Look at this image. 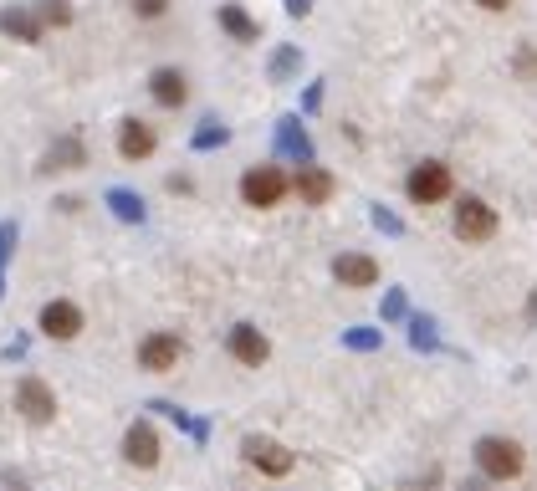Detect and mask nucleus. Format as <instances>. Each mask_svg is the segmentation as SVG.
Listing matches in <instances>:
<instances>
[{"label": "nucleus", "instance_id": "f257e3e1", "mask_svg": "<svg viewBox=\"0 0 537 491\" xmlns=\"http://www.w3.org/2000/svg\"><path fill=\"white\" fill-rule=\"evenodd\" d=\"M471 456H476V471H481V476H491V481H517V476H522V466H527L522 445H517L512 435H481Z\"/></svg>", "mask_w": 537, "mask_h": 491}, {"label": "nucleus", "instance_id": "f03ea898", "mask_svg": "<svg viewBox=\"0 0 537 491\" xmlns=\"http://www.w3.org/2000/svg\"><path fill=\"white\" fill-rule=\"evenodd\" d=\"M11 405H16V415H21L26 425H52V420H57V394H52V384L41 379V374H21V379H16Z\"/></svg>", "mask_w": 537, "mask_h": 491}, {"label": "nucleus", "instance_id": "7ed1b4c3", "mask_svg": "<svg viewBox=\"0 0 537 491\" xmlns=\"http://www.w3.org/2000/svg\"><path fill=\"white\" fill-rule=\"evenodd\" d=\"M287 190H292V180L277 169V164H256V169H246L241 174V200L246 205H256V210H272V205H282L287 200Z\"/></svg>", "mask_w": 537, "mask_h": 491}, {"label": "nucleus", "instance_id": "20e7f679", "mask_svg": "<svg viewBox=\"0 0 537 491\" xmlns=\"http://www.w3.org/2000/svg\"><path fill=\"white\" fill-rule=\"evenodd\" d=\"M405 190H410V200H415V205H440V200H451L456 180H451V169H445L440 159H425V164H415V169H410Z\"/></svg>", "mask_w": 537, "mask_h": 491}, {"label": "nucleus", "instance_id": "39448f33", "mask_svg": "<svg viewBox=\"0 0 537 491\" xmlns=\"http://www.w3.org/2000/svg\"><path fill=\"white\" fill-rule=\"evenodd\" d=\"M451 226H456V236H461L466 246H481V241L497 236V210H491L481 195H466V200L456 205V220H451Z\"/></svg>", "mask_w": 537, "mask_h": 491}, {"label": "nucleus", "instance_id": "423d86ee", "mask_svg": "<svg viewBox=\"0 0 537 491\" xmlns=\"http://www.w3.org/2000/svg\"><path fill=\"white\" fill-rule=\"evenodd\" d=\"M241 456H246V466H256L261 476H287V471L297 466V456L287 451L282 440H272V435H246Z\"/></svg>", "mask_w": 537, "mask_h": 491}, {"label": "nucleus", "instance_id": "0eeeda50", "mask_svg": "<svg viewBox=\"0 0 537 491\" xmlns=\"http://www.w3.org/2000/svg\"><path fill=\"white\" fill-rule=\"evenodd\" d=\"M36 328H41V338H52V343H72L82 333V307L67 302V297H52L47 307H41Z\"/></svg>", "mask_w": 537, "mask_h": 491}, {"label": "nucleus", "instance_id": "6e6552de", "mask_svg": "<svg viewBox=\"0 0 537 491\" xmlns=\"http://www.w3.org/2000/svg\"><path fill=\"white\" fill-rule=\"evenodd\" d=\"M179 359H185V343H179V333H149L139 343V369L144 374H169V369H179Z\"/></svg>", "mask_w": 537, "mask_h": 491}, {"label": "nucleus", "instance_id": "1a4fd4ad", "mask_svg": "<svg viewBox=\"0 0 537 491\" xmlns=\"http://www.w3.org/2000/svg\"><path fill=\"white\" fill-rule=\"evenodd\" d=\"M123 461L128 466H139V471H154L159 466V430L149 420H133L123 430Z\"/></svg>", "mask_w": 537, "mask_h": 491}, {"label": "nucleus", "instance_id": "9d476101", "mask_svg": "<svg viewBox=\"0 0 537 491\" xmlns=\"http://www.w3.org/2000/svg\"><path fill=\"white\" fill-rule=\"evenodd\" d=\"M154 149H159L154 123H144V118H123V123H118V154H123L128 164L154 159Z\"/></svg>", "mask_w": 537, "mask_h": 491}, {"label": "nucleus", "instance_id": "9b49d317", "mask_svg": "<svg viewBox=\"0 0 537 491\" xmlns=\"http://www.w3.org/2000/svg\"><path fill=\"white\" fill-rule=\"evenodd\" d=\"M333 282L348 287V292H364V287L379 282V261L364 256V251H343V256H333Z\"/></svg>", "mask_w": 537, "mask_h": 491}, {"label": "nucleus", "instance_id": "f8f14e48", "mask_svg": "<svg viewBox=\"0 0 537 491\" xmlns=\"http://www.w3.org/2000/svg\"><path fill=\"white\" fill-rule=\"evenodd\" d=\"M226 348H231V359L246 364V369H261L266 359H272V343H266V333L256 323H236L231 338H226Z\"/></svg>", "mask_w": 537, "mask_h": 491}, {"label": "nucleus", "instance_id": "ddd939ff", "mask_svg": "<svg viewBox=\"0 0 537 491\" xmlns=\"http://www.w3.org/2000/svg\"><path fill=\"white\" fill-rule=\"evenodd\" d=\"M149 98L159 108H185L190 103V77L179 72V67H154L149 72Z\"/></svg>", "mask_w": 537, "mask_h": 491}, {"label": "nucleus", "instance_id": "4468645a", "mask_svg": "<svg viewBox=\"0 0 537 491\" xmlns=\"http://www.w3.org/2000/svg\"><path fill=\"white\" fill-rule=\"evenodd\" d=\"M292 190L302 195V205H328V200H333V190H338V180H333V174H328L323 164H312V159H307V164L297 169Z\"/></svg>", "mask_w": 537, "mask_h": 491}, {"label": "nucleus", "instance_id": "2eb2a0df", "mask_svg": "<svg viewBox=\"0 0 537 491\" xmlns=\"http://www.w3.org/2000/svg\"><path fill=\"white\" fill-rule=\"evenodd\" d=\"M0 31H6V36H16V41H26V47H36V41H41V31H47V26H41V16H36V11H26V6H11V11H0Z\"/></svg>", "mask_w": 537, "mask_h": 491}, {"label": "nucleus", "instance_id": "dca6fc26", "mask_svg": "<svg viewBox=\"0 0 537 491\" xmlns=\"http://www.w3.org/2000/svg\"><path fill=\"white\" fill-rule=\"evenodd\" d=\"M82 164H87V144L77 133H62V139L47 149V159H41V169H82Z\"/></svg>", "mask_w": 537, "mask_h": 491}, {"label": "nucleus", "instance_id": "f3484780", "mask_svg": "<svg viewBox=\"0 0 537 491\" xmlns=\"http://www.w3.org/2000/svg\"><path fill=\"white\" fill-rule=\"evenodd\" d=\"M215 21H220V31H226L231 41H261V26H256L241 6H220V11H215Z\"/></svg>", "mask_w": 537, "mask_h": 491}, {"label": "nucleus", "instance_id": "a211bd4d", "mask_svg": "<svg viewBox=\"0 0 537 491\" xmlns=\"http://www.w3.org/2000/svg\"><path fill=\"white\" fill-rule=\"evenodd\" d=\"M108 205H113L118 220H128V226H133V220H144V200L133 190H108Z\"/></svg>", "mask_w": 537, "mask_h": 491}, {"label": "nucleus", "instance_id": "6ab92c4d", "mask_svg": "<svg viewBox=\"0 0 537 491\" xmlns=\"http://www.w3.org/2000/svg\"><path fill=\"white\" fill-rule=\"evenodd\" d=\"M282 149H287L292 159H302V164L312 159V144H307V133L297 128V118H287V123H282Z\"/></svg>", "mask_w": 537, "mask_h": 491}, {"label": "nucleus", "instance_id": "aec40b11", "mask_svg": "<svg viewBox=\"0 0 537 491\" xmlns=\"http://www.w3.org/2000/svg\"><path fill=\"white\" fill-rule=\"evenodd\" d=\"M36 16H41V26H72V6H67V0H41Z\"/></svg>", "mask_w": 537, "mask_h": 491}, {"label": "nucleus", "instance_id": "412c9836", "mask_svg": "<svg viewBox=\"0 0 537 491\" xmlns=\"http://www.w3.org/2000/svg\"><path fill=\"white\" fill-rule=\"evenodd\" d=\"M16 251V220H0V297H6V261Z\"/></svg>", "mask_w": 537, "mask_h": 491}, {"label": "nucleus", "instance_id": "4be33fe9", "mask_svg": "<svg viewBox=\"0 0 537 491\" xmlns=\"http://www.w3.org/2000/svg\"><path fill=\"white\" fill-rule=\"evenodd\" d=\"M297 62H302V57H297V47H282V52H277V62H272V77H277V82H287V77L297 72Z\"/></svg>", "mask_w": 537, "mask_h": 491}, {"label": "nucleus", "instance_id": "5701e85b", "mask_svg": "<svg viewBox=\"0 0 537 491\" xmlns=\"http://www.w3.org/2000/svg\"><path fill=\"white\" fill-rule=\"evenodd\" d=\"M512 67H517V77H527V82H532V77H537V52H532V47H517Z\"/></svg>", "mask_w": 537, "mask_h": 491}, {"label": "nucleus", "instance_id": "b1692460", "mask_svg": "<svg viewBox=\"0 0 537 491\" xmlns=\"http://www.w3.org/2000/svg\"><path fill=\"white\" fill-rule=\"evenodd\" d=\"M410 328H415V333H410V338H415V348H435V323H430V318H415Z\"/></svg>", "mask_w": 537, "mask_h": 491}, {"label": "nucleus", "instance_id": "393cba45", "mask_svg": "<svg viewBox=\"0 0 537 491\" xmlns=\"http://www.w3.org/2000/svg\"><path fill=\"white\" fill-rule=\"evenodd\" d=\"M133 11H139L144 21H159V16L169 11V0H133Z\"/></svg>", "mask_w": 537, "mask_h": 491}, {"label": "nucleus", "instance_id": "a878e982", "mask_svg": "<svg viewBox=\"0 0 537 491\" xmlns=\"http://www.w3.org/2000/svg\"><path fill=\"white\" fill-rule=\"evenodd\" d=\"M384 318H389V323H394V318H405V292H399V287L384 297Z\"/></svg>", "mask_w": 537, "mask_h": 491}, {"label": "nucleus", "instance_id": "bb28decb", "mask_svg": "<svg viewBox=\"0 0 537 491\" xmlns=\"http://www.w3.org/2000/svg\"><path fill=\"white\" fill-rule=\"evenodd\" d=\"M200 149H215V144H226V128H200Z\"/></svg>", "mask_w": 537, "mask_h": 491}, {"label": "nucleus", "instance_id": "cd10ccee", "mask_svg": "<svg viewBox=\"0 0 537 491\" xmlns=\"http://www.w3.org/2000/svg\"><path fill=\"white\" fill-rule=\"evenodd\" d=\"M456 491H491V476H471V481H461Z\"/></svg>", "mask_w": 537, "mask_h": 491}, {"label": "nucleus", "instance_id": "c85d7f7f", "mask_svg": "<svg viewBox=\"0 0 537 491\" xmlns=\"http://www.w3.org/2000/svg\"><path fill=\"white\" fill-rule=\"evenodd\" d=\"M374 226H384V231H399V220H394L389 210H374Z\"/></svg>", "mask_w": 537, "mask_h": 491}, {"label": "nucleus", "instance_id": "c756f323", "mask_svg": "<svg viewBox=\"0 0 537 491\" xmlns=\"http://www.w3.org/2000/svg\"><path fill=\"white\" fill-rule=\"evenodd\" d=\"M348 343H353V348H374L379 338H374V333H348Z\"/></svg>", "mask_w": 537, "mask_h": 491}, {"label": "nucleus", "instance_id": "7c9ffc66", "mask_svg": "<svg viewBox=\"0 0 537 491\" xmlns=\"http://www.w3.org/2000/svg\"><path fill=\"white\" fill-rule=\"evenodd\" d=\"M312 11V0H287V16H307Z\"/></svg>", "mask_w": 537, "mask_h": 491}, {"label": "nucleus", "instance_id": "2f4dec72", "mask_svg": "<svg viewBox=\"0 0 537 491\" xmlns=\"http://www.w3.org/2000/svg\"><path fill=\"white\" fill-rule=\"evenodd\" d=\"M476 6H481V11H507L512 0H476Z\"/></svg>", "mask_w": 537, "mask_h": 491}]
</instances>
